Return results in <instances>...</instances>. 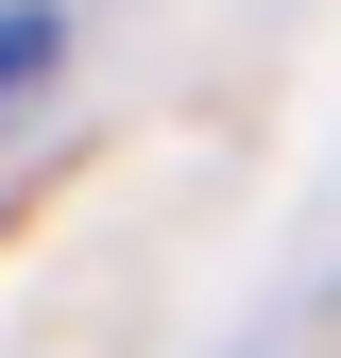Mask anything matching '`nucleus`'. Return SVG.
I'll return each mask as SVG.
<instances>
[{"mask_svg": "<svg viewBox=\"0 0 341 358\" xmlns=\"http://www.w3.org/2000/svg\"><path fill=\"white\" fill-rule=\"evenodd\" d=\"M34 69H52V17H0V103H17Z\"/></svg>", "mask_w": 341, "mask_h": 358, "instance_id": "obj_1", "label": "nucleus"}]
</instances>
